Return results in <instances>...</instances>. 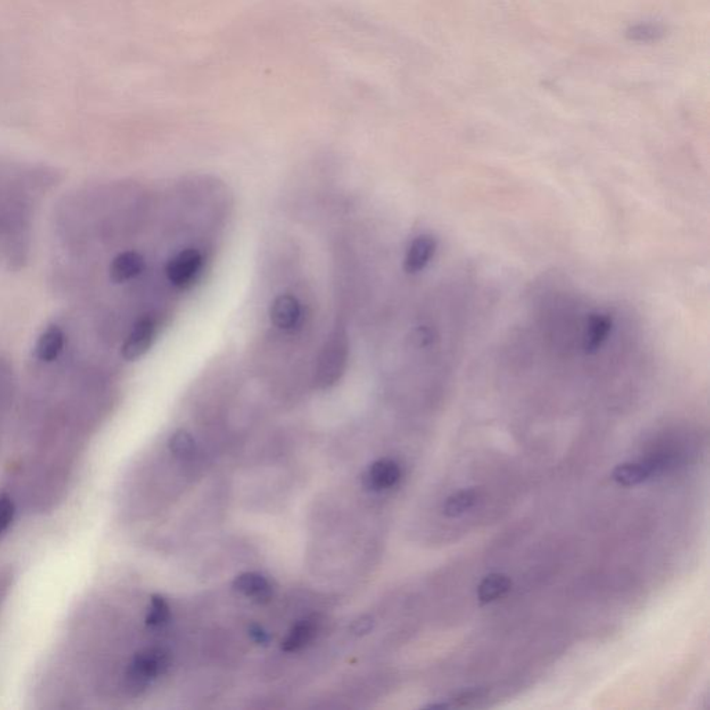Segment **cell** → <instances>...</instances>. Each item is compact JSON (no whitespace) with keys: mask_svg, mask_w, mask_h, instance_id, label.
Wrapping results in <instances>:
<instances>
[{"mask_svg":"<svg viewBox=\"0 0 710 710\" xmlns=\"http://www.w3.org/2000/svg\"><path fill=\"white\" fill-rule=\"evenodd\" d=\"M171 664L169 652L161 648H147L136 654L129 664L127 681L132 691H144L147 687L166 673Z\"/></svg>","mask_w":710,"mask_h":710,"instance_id":"6da1fadb","label":"cell"},{"mask_svg":"<svg viewBox=\"0 0 710 710\" xmlns=\"http://www.w3.org/2000/svg\"><path fill=\"white\" fill-rule=\"evenodd\" d=\"M349 355L346 332L337 329L331 334L319 355L317 380L319 386L329 387L343 375Z\"/></svg>","mask_w":710,"mask_h":710,"instance_id":"7a4b0ae2","label":"cell"},{"mask_svg":"<svg viewBox=\"0 0 710 710\" xmlns=\"http://www.w3.org/2000/svg\"><path fill=\"white\" fill-rule=\"evenodd\" d=\"M202 267V256L199 250H182L169 260L166 267V275L174 286L186 287L196 279Z\"/></svg>","mask_w":710,"mask_h":710,"instance_id":"3957f363","label":"cell"},{"mask_svg":"<svg viewBox=\"0 0 710 710\" xmlns=\"http://www.w3.org/2000/svg\"><path fill=\"white\" fill-rule=\"evenodd\" d=\"M666 465V457L656 455L647 461L626 462V464L619 465L612 476L620 486H637V484L644 483L645 480H648L657 472L664 471Z\"/></svg>","mask_w":710,"mask_h":710,"instance_id":"277c9868","label":"cell"},{"mask_svg":"<svg viewBox=\"0 0 710 710\" xmlns=\"http://www.w3.org/2000/svg\"><path fill=\"white\" fill-rule=\"evenodd\" d=\"M402 467L392 458L375 461L364 475V486L372 491H386L400 483Z\"/></svg>","mask_w":710,"mask_h":710,"instance_id":"5b68a950","label":"cell"},{"mask_svg":"<svg viewBox=\"0 0 710 710\" xmlns=\"http://www.w3.org/2000/svg\"><path fill=\"white\" fill-rule=\"evenodd\" d=\"M154 337H156V324L153 319L146 317V318L137 321L122 346V357L127 361L141 359L149 351L150 347L153 344Z\"/></svg>","mask_w":710,"mask_h":710,"instance_id":"8992f818","label":"cell"},{"mask_svg":"<svg viewBox=\"0 0 710 710\" xmlns=\"http://www.w3.org/2000/svg\"><path fill=\"white\" fill-rule=\"evenodd\" d=\"M269 317L272 324L282 331H293L301 319V307L296 297L281 294L272 302Z\"/></svg>","mask_w":710,"mask_h":710,"instance_id":"52a82bcc","label":"cell"},{"mask_svg":"<svg viewBox=\"0 0 710 710\" xmlns=\"http://www.w3.org/2000/svg\"><path fill=\"white\" fill-rule=\"evenodd\" d=\"M436 247V239L430 235H421L414 239L405 256V271L409 274H417L425 269L430 260L433 259Z\"/></svg>","mask_w":710,"mask_h":710,"instance_id":"ba28073f","label":"cell"},{"mask_svg":"<svg viewBox=\"0 0 710 710\" xmlns=\"http://www.w3.org/2000/svg\"><path fill=\"white\" fill-rule=\"evenodd\" d=\"M144 269V259L136 252H125L112 260L110 277L116 284H124L139 277Z\"/></svg>","mask_w":710,"mask_h":710,"instance_id":"9c48e42d","label":"cell"},{"mask_svg":"<svg viewBox=\"0 0 710 710\" xmlns=\"http://www.w3.org/2000/svg\"><path fill=\"white\" fill-rule=\"evenodd\" d=\"M318 627V620L315 617L301 620L287 632V636L282 642V649L285 652H297L306 648L310 642L314 641Z\"/></svg>","mask_w":710,"mask_h":710,"instance_id":"30bf717a","label":"cell"},{"mask_svg":"<svg viewBox=\"0 0 710 710\" xmlns=\"http://www.w3.org/2000/svg\"><path fill=\"white\" fill-rule=\"evenodd\" d=\"M234 587L240 594H244L247 599H256V601H268L272 595V586L267 577L259 574H240L235 580Z\"/></svg>","mask_w":710,"mask_h":710,"instance_id":"8fae6325","label":"cell"},{"mask_svg":"<svg viewBox=\"0 0 710 710\" xmlns=\"http://www.w3.org/2000/svg\"><path fill=\"white\" fill-rule=\"evenodd\" d=\"M66 343V336L59 326L47 327L46 331L37 339L35 354L42 362H54L59 359Z\"/></svg>","mask_w":710,"mask_h":710,"instance_id":"7c38bea8","label":"cell"},{"mask_svg":"<svg viewBox=\"0 0 710 710\" xmlns=\"http://www.w3.org/2000/svg\"><path fill=\"white\" fill-rule=\"evenodd\" d=\"M512 582L507 574H491L484 577L477 587V599L482 604L499 601L511 590Z\"/></svg>","mask_w":710,"mask_h":710,"instance_id":"4fadbf2b","label":"cell"},{"mask_svg":"<svg viewBox=\"0 0 710 710\" xmlns=\"http://www.w3.org/2000/svg\"><path fill=\"white\" fill-rule=\"evenodd\" d=\"M477 499H479V494H477L476 490H459V491L454 492L452 496L446 499L442 509H444V514L447 516L458 517L466 514L467 511H471L475 505L477 504Z\"/></svg>","mask_w":710,"mask_h":710,"instance_id":"5bb4252c","label":"cell"},{"mask_svg":"<svg viewBox=\"0 0 710 710\" xmlns=\"http://www.w3.org/2000/svg\"><path fill=\"white\" fill-rule=\"evenodd\" d=\"M169 449H171L172 454L177 458L181 459L182 462L192 461V459H194V455H196L194 437L190 436L186 432H182V430H179L171 437Z\"/></svg>","mask_w":710,"mask_h":710,"instance_id":"9a60e30c","label":"cell"},{"mask_svg":"<svg viewBox=\"0 0 710 710\" xmlns=\"http://www.w3.org/2000/svg\"><path fill=\"white\" fill-rule=\"evenodd\" d=\"M169 619H171V607H169V602L160 595H156L152 599V604L147 612V626L159 629V627L166 626Z\"/></svg>","mask_w":710,"mask_h":710,"instance_id":"2e32d148","label":"cell"},{"mask_svg":"<svg viewBox=\"0 0 710 710\" xmlns=\"http://www.w3.org/2000/svg\"><path fill=\"white\" fill-rule=\"evenodd\" d=\"M14 517V504L9 496H0V534L7 530Z\"/></svg>","mask_w":710,"mask_h":710,"instance_id":"e0dca14e","label":"cell"},{"mask_svg":"<svg viewBox=\"0 0 710 710\" xmlns=\"http://www.w3.org/2000/svg\"><path fill=\"white\" fill-rule=\"evenodd\" d=\"M371 627H372L371 620L362 619L361 622H359V623L355 624L354 632H367V630H371Z\"/></svg>","mask_w":710,"mask_h":710,"instance_id":"ac0fdd59","label":"cell"}]
</instances>
